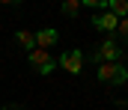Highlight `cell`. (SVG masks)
<instances>
[{
	"label": "cell",
	"instance_id": "9",
	"mask_svg": "<svg viewBox=\"0 0 128 110\" xmlns=\"http://www.w3.org/2000/svg\"><path fill=\"white\" fill-rule=\"evenodd\" d=\"M60 9H63V15H68V18H74V15L80 12V0H66V3L60 6Z\"/></svg>",
	"mask_w": 128,
	"mask_h": 110
},
{
	"label": "cell",
	"instance_id": "6",
	"mask_svg": "<svg viewBox=\"0 0 128 110\" xmlns=\"http://www.w3.org/2000/svg\"><path fill=\"white\" fill-rule=\"evenodd\" d=\"M116 69H119V63H101L96 69V77L101 83H113V77H116Z\"/></svg>",
	"mask_w": 128,
	"mask_h": 110
},
{
	"label": "cell",
	"instance_id": "13",
	"mask_svg": "<svg viewBox=\"0 0 128 110\" xmlns=\"http://www.w3.org/2000/svg\"><path fill=\"white\" fill-rule=\"evenodd\" d=\"M3 110H21V107H18V104H9V107H3Z\"/></svg>",
	"mask_w": 128,
	"mask_h": 110
},
{
	"label": "cell",
	"instance_id": "11",
	"mask_svg": "<svg viewBox=\"0 0 128 110\" xmlns=\"http://www.w3.org/2000/svg\"><path fill=\"white\" fill-rule=\"evenodd\" d=\"M116 30H119V39L128 45V18H122V21H119V27H116Z\"/></svg>",
	"mask_w": 128,
	"mask_h": 110
},
{
	"label": "cell",
	"instance_id": "4",
	"mask_svg": "<svg viewBox=\"0 0 128 110\" xmlns=\"http://www.w3.org/2000/svg\"><path fill=\"white\" fill-rule=\"evenodd\" d=\"M92 27L101 30V33H116L119 18H116V15H110V12H101V15H92Z\"/></svg>",
	"mask_w": 128,
	"mask_h": 110
},
{
	"label": "cell",
	"instance_id": "8",
	"mask_svg": "<svg viewBox=\"0 0 128 110\" xmlns=\"http://www.w3.org/2000/svg\"><path fill=\"white\" fill-rule=\"evenodd\" d=\"M15 42H18V45H21V48H36V33H30V30H18V33H15Z\"/></svg>",
	"mask_w": 128,
	"mask_h": 110
},
{
	"label": "cell",
	"instance_id": "3",
	"mask_svg": "<svg viewBox=\"0 0 128 110\" xmlns=\"http://www.w3.org/2000/svg\"><path fill=\"white\" fill-rule=\"evenodd\" d=\"M98 54H101V60H104V63H119V57H122V48H119V42H116V39H104V42H101V45H98L96 48Z\"/></svg>",
	"mask_w": 128,
	"mask_h": 110
},
{
	"label": "cell",
	"instance_id": "2",
	"mask_svg": "<svg viewBox=\"0 0 128 110\" xmlns=\"http://www.w3.org/2000/svg\"><path fill=\"white\" fill-rule=\"evenodd\" d=\"M84 60H86V57H84L78 48H72V51H66L63 57H60V66H63L66 72H72V74H80L84 72Z\"/></svg>",
	"mask_w": 128,
	"mask_h": 110
},
{
	"label": "cell",
	"instance_id": "5",
	"mask_svg": "<svg viewBox=\"0 0 128 110\" xmlns=\"http://www.w3.org/2000/svg\"><path fill=\"white\" fill-rule=\"evenodd\" d=\"M57 30H51V27H48V30H39V33H36V48H42V51H48V48H54V45H57Z\"/></svg>",
	"mask_w": 128,
	"mask_h": 110
},
{
	"label": "cell",
	"instance_id": "1",
	"mask_svg": "<svg viewBox=\"0 0 128 110\" xmlns=\"http://www.w3.org/2000/svg\"><path fill=\"white\" fill-rule=\"evenodd\" d=\"M27 60H30V66H33V72H39V74H51L54 72V57L48 54V51H42V48H33L30 54H27Z\"/></svg>",
	"mask_w": 128,
	"mask_h": 110
},
{
	"label": "cell",
	"instance_id": "12",
	"mask_svg": "<svg viewBox=\"0 0 128 110\" xmlns=\"http://www.w3.org/2000/svg\"><path fill=\"white\" fill-rule=\"evenodd\" d=\"M90 63H92V66H101V63H104V60H101V54H98V51H92V54H90Z\"/></svg>",
	"mask_w": 128,
	"mask_h": 110
},
{
	"label": "cell",
	"instance_id": "10",
	"mask_svg": "<svg viewBox=\"0 0 128 110\" xmlns=\"http://www.w3.org/2000/svg\"><path fill=\"white\" fill-rule=\"evenodd\" d=\"M125 80H128V69L119 63V69H116V77H113V86H122Z\"/></svg>",
	"mask_w": 128,
	"mask_h": 110
},
{
	"label": "cell",
	"instance_id": "7",
	"mask_svg": "<svg viewBox=\"0 0 128 110\" xmlns=\"http://www.w3.org/2000/svg\"><path fill=\"white\" fill-rule=\"evenodd\" d=\"M107 12H110V15H116L119 21L128 18V0H110V3H107Z\"/></svg>",
	"mask_w": 128,
	"mask_h": 110
}]
</instances>
